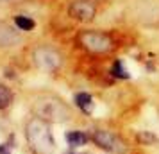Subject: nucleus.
Segmentation results:
<instances>
[{
    "label": "nucleus",
    "mask_w": 159,
    "mask_h": 154,
    "mask_svg": "<svg viewBox=\"0 0 159 154\" xmlns=\"http://www.w3.org/2000/svg\"><path fill=\"white\" fill-rule=\"evenodd\" d=\"M25 136L30 142V145L36 149L39 154H52L56 149L52 133L48 129V125L41 118H30L27 125H25Z\"/></svg>",
    "instance_id": "f257e3e1"
},
{
    "label": "nucleus",
    "mask_w": 159,
    "mask_h": 154,
    "mask_svg": "<svg viewBox=\"0 0 159 154\" xmlns=\"http://www.w3.org/2000/svg\"><path fill=\"white\" fill-rule=\"evenodd\" d=\"M32 111L38 118L45 122H65L70 118V108L52 95L39 97L32 106Z\"/></svg>",
    "instance_id": "f03ea898"
},
{
    "label": "nucleus",
    "mask_w": 159,
    "mask_h": 154,
    "mask_svg": "<svg viewBox=\"0 0 159 154\" xmlns=\"http://www.w3.org/2000/svg\"><path fill=\"white\" fill-rule=\"evenodd\" d=\"M80 43L91 52H107L113 49L111 38L107 34H104V32H95V30L84 32L80 36Z\"/></svg>",
    "instance_id": "7ed1b4c3"
},
{
    "label": "nucleus",
    "mask_w": 159,
    "mask_h": 154,
    "mask_svg": "<svg viewBox=\"0 0 159 154\" xmlns=\"http://www.w3.org/2000/svg\"><path fill=\"white\" fill-rule=\"evenodd\" d=\"M34 63L38 68H41L45 72H54L61 66V56L52 49L39 47L34 50Z\"/></svg>",
    "instance_id": "20e7f679"
},
{
    "label": "nucleus",
    "mask_w": 159,
    "mask_h": 154,
    "mask_svg": "<svg viewBox=\"0 0 159 154\" xmlns=\"http://www.w3.org/2000/svg\"><path fill=\"white\" fill-rule=\"evenodd\" d=\"M95 13H97V6L89 0H73L68 7V15L79 22H91Z\"/></svg>",
    "instance_id": "39448f33"
},
{
    "label": "nucleus",
    "mask_w": 159,
    "mask_h": 154,
    "mask_svg": "<svg viewBox=\"0 0 159 154\" xmlns=\"http://www.w3.org/2000/svg\"><path fill=\"white\" fill-rule=\"evenodd\" d=\"M93 140L97 142L98 147L106 149V151H111V152H125L127 151V147L123 145L122 140L109 131H95Z\"/></svg>",
    "instance_id": "423d86ee"
},
{
    "label": "nucleus",
    "mask_w": 159,
    "mask_h": 154,
    "mask_svg": "<svg viewBox=\"0 0 159 154\" xmlns=\"http://www.w3.org/2000/svg\"><path fill=\"white\" fill-rule=\"evenodd\" d=\"M16 43H20V34L7 23L0 22V47H13Z\"/></svg>",
    "instance_id": "0eeeda50"
},
{
    "label": "nucleus",
    "mask_w": 159,
    "mask_h": 154,
    "mask_svg": "<svg viewBox=\"0 0 159 154\" xmlns=\"http://www.w3.org/2000/svg\"><path fill=\"white\" fill-rule=\"evenodd\" d=\"M75 104L79 106V110L80 111H84V113H91L93 111V99H91V95L89 93H77L75 95Z\"/></svg>",
    "instance_id": "6e6552de"
},
{
    "label": "nucleus",
    "mask_w": 159,
    "mask_h": 154,
    "mask_svg": "<svg viewBox=\"0 0 159 154\" xmlns=\"http://www.w3.org/2000/svg\"><path fill=\"white\" fill-rule=\"evenodd\" d=\"M65 138H66V143L70 147H80L88 142V136L80 131H68L65 134Z\"/></svg>",
    "instance_id": "1a4fd4ad"
},
{
    "label": "nucleus",
    "mask_w": 159,
    "mask_h": 154,
    "mask_svg": "<svg viewBox=\"0 0 159 154\" xmlns=\"http://www.w3.org/2000/svg\"><path fill=\"white\" fill-rule=\"evenodd\" d=\"M11 102H13V93H11V90H9L6 84L0 82V110H6Z\"/></svg>",
    "instance_id": "9d476101"
},
{
    "label": "nucleus",
    "mask_w": 159,
    "mask_h": 154,
    "mask_svg": "<svg viewBox=\"0 0 159 154\" xmlns=\"http://www.w3.org/2000/svg\"><path fill=\"white\" fill-rule=\"evenodd\" d=\"M15 23H16V27L20 30H32L34 29V20L32 18H29V16H23V15H18L15 18Z\"/></svg>",
    "instance_id": "9b49d317"
},
{
    "label": "nucleus",
    "mask_w": 159,
    "mask_h": 154,
    "mask_svg": "<svg viewBox=\"0 0 159 154\" xmlns=\"http://www.w3.org/2000/svg\"><path fill=\"white\" fill-rule=\"evenodd\" d=\"M111 73H113L115 77H118V79H129V72H127V68L123 66L122 61H116L115 65H113Z\"/></svg>",
    "instance_id": "f8f14e48"
},
{
    "label": "nucleus",
    "mask_w": 159,
    "mask_h": 154,
    "mask_svg": "<svg viewBox=\"0 0 159 154\" xmlns=\"http://www.w3.org/2000/svg\"><path fill=\"white\" fill-rule=\"evenodd\" d=\"M138 140H139L141 143H145V145H152V143L157 142V136L150 131H139L138 133Z\"/></svg>",
    "instance_id": "ddd939ff"
},
{
    "label": "nucleus",
    "mask_w": 159,
    "mask_h": 154,
    "mask_svg": "<svg viewBox=\"0 0 159 154\" xmlns=\"http://www.w3.org/2000/svg\"><path fill=\"white\" fill-rule=\"evenodd\" d=\"M66 154H77V152H66Z\"/></svg>",
    "instance_id": "4468645a"
},
{
    "label": "nucleus",
    "mask_w": 159,
    "mask_h": 154,
    "mask_svg": "<svg viewBox=\"0 0 159 154\" xmlns=\"http://www.w3.org/2000/svg\"><path fill=\"white\" fill-rule=\"evenodd\" d=\"M0 2H6V0H0Z\"/></svg>",
    "instance_id": "2eb2a0df"
},
{
    "label": "nucleus",
    "mask_w": 159,
    "mask_h": 154,
    "mask_svg": "<svg viewBox=\"0 0 159 154\" xmlns=\"http://www.w3.org/2000/svg\"><path fill=\"white\" fill-rule=\"evenodd\" d=\"M98 2H100V0H98Z\"/></svg>",
    "instance_id": "dca6fc26"
}]
</instances>
